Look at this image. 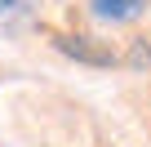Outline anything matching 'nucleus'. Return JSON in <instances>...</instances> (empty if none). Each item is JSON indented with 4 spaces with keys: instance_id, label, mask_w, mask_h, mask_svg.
Segmentation results:
<instances>
[{
    "instance_id": "1",
    "label": "nucleus",
    "mask_w": 151,
    "mask_h": 147,
    "mask_svg": "<svg viewBox=\"0 0 151 147\" xmlns=\"http://www.w3.org/2000/svg\"><path fill=\"white\" fill-rule=\"evenodd\" d=\"M53 45H58L67 58L89 62V67H116V62H120V54H111L107 45H98V40H89V36H67V31H53Z\"/></svg>"
},
{
    "instance_id": "2",
    "label": "nucleus",
    "mask_w": 151,
    "mask_h": 147,
    "mask_svg": "<svg viewBox=\"0 0 151 147\" xmlns=\"http://www.w3.org/2000/svg\"><path fill=\"white\" fill-rule=\"evenodd\" d=\"M147 9V0H93V14L102 22H133Z\"/></svg>"
},
{
    "instance_id": "3",
    "label": "nucleus",
    "mask_w": 151,
    "mask_h": 147,
    "mask_svg": "<svg viewBox=\"0 0 151 147\" xmlns=\"http://www.w3.org/2000/svg\"><path fill=\"white\" fill-rule=\"evenodd\" d=\"M31 14H36V0H0V22L5 27H22V22H31Z\"/></svg>"
},
{
    "instance_id": "4",
    "label": "nucleus",
    "mask_w": 151,
    "mask_h": 147,
    "mask_svg": "<svg viewBox=\"0 0 151 147\" xmlns=\"http://www.w3.org/2000/svg\"><path fill=\"white\" fill-rule=\"evenodd\" d=\"M124 62H129V67H138V71H142V67H151V36H138V40L129 45Z\"/></svg>"
}]
</instances>
